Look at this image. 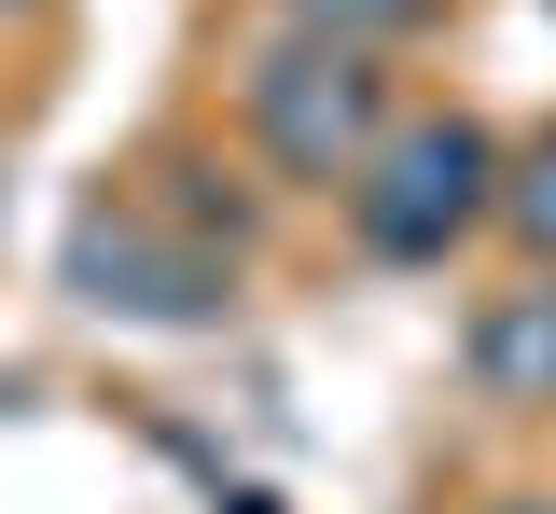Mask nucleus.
<instances>
[{
    "mask_svg": "<svg viewBox=\"0 0 556 514\" xmlns=\"http://www.w3.org/2000/svg\"><path fill=\"white\" fill-rule=\"evenodd\" d=\"M486 209H501V140H486L473 112H404V126H376V153L348 167V222H362L376 265H445Z\"/></svg>",
    "mask_w": 556,
    "mask_h": 514,
    "instance_id": "f257e3e1",
    "label": "nucleus"
},
{
    "mask_svg": "<svg viewBox=\"0 0 556 514\" xmlns=\"http://www.w3.org/2000/svg\"><path fill=\"white\" fill-rule=\"evenodd\" d=\"M390 126V70L376 42H334V28H278L251 56V140H265L278 181H348Z\"/></svg>",
    "mask_w": 556,
    "mask_h": 514,
    "instance_id": "f03ea898",
    "label": "nucleus"
},
{
    "mask_svg": "<svg viewBox=\"0 0 556 514\" xmlns=\"http://www.w3.org/2000/svg\"><path fill=\"white\" fill-rule=\"evenodd\" d=\"M70 293L112 306V320H208L223 306V265L181 250V236H153L139 209H84L70 222Z\"/></svg>",
    "mask_w": 556,
    "mask_h": 514,
    "instance_id": "7ed1b4c3",
    "label": "nucleus"
},
{
    "mask_svg": "<svg viewBox=\"0 0 556 514\" xmlns=\"http://www.w3.org/2000/svg\"><path fill=\"white\" fill-rule=\"evenodd\" d=\"M473 389L486 403H556V265L473 320Z\"/></svg>",
    "mask_w": 556,
    "mask_h": 514,
    "instance_id": "20e7f679",
    "label": "nucleus"
},
{
    "mask_svg": "<svg viewBox=\"0 0 556 514\" xmlns=\"http://www.w3.org/2000/svg\"><path fill=\"white\" fill-rule=\"evenodd\" d=\"M501 222H515L529 265H556V140H529L515 167H501Z\"/></svg>",
    "mask_w": 556,
    "mask_h": 514,
    "instance_id": "39448f33",
    "label": "nucleus"
},
{
    "mask_svg": "<svg viewBox=\"0 0 556 514\" xmlns=\"http://www.w3.org/2000/svg\"><path fill=\"white\" fill-rule=\"evenodd\" d=\"M292 28H334V42H404V28H431V0H278Z\"/></svg>",
    "mask_w": 556,
    "mask_h": 514,
    "instance_id": "423d86ee",
    "label": "nucleus"
},
{
    "mask_svg": "<svg viewBox=\"0 0 556 514\" xmlns=\"http://www.w3.org/2000/svg\"><path fill=\"white\" fill-rule=\"evenodd\" d=\"M486 514H556V501H486Z\"/></svg>",
    "mask_w": 556,
    "mask_h": 514,
    "instance_id": "0eeeda50",
    "label": "nucleus"
},
{
    "mask_svg": "<svg viewBox=\"0 0 556 514\" xmlns=\"http://www.w3.org/2000/svg\"><path fill=\"white\" fill-rule=\"evenodd\" d=\"M0 14H28V0H0Z\"/></svg>",
    "mask_w": 556,
    "mask_h": 514,
    "instance_id": "6e6552de",
    "label": "nucleus"
}]
</instances>
